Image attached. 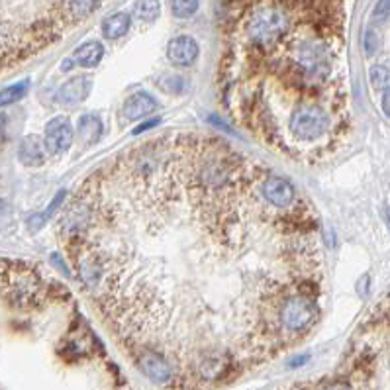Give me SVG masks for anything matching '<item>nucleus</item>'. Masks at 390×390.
<instances>
[{"label":"nucleus","instance_id":"obj_20","mask_svg":"<svg viewBox=\"0 0 390 390\" xmlns=\"http://www.w3.org/2000/svg\"><path fill=\"white\" fill-rule=\"evenodd\" d=\"M318 390H355L347 380H332V382H327L324 387H320Z\"/></svg>","mask_w":390,"mask_h":390},{"label":"nucleus","instance_id":"obj_21","mask_svg":"<svg viewBox=\"0 0 390 390\" xmlns=\"http://www.w3.org/2000/svg\"><path fill=\"white\" fill-rule=\"evenodd\" d=\"M380 108L384 112V116L390 120V85L382 90V98H380Z\"/></svg>","mask_w":390,"mask_h":390},{"label":"nucleus","instance_id":"obj_3","mask_svg":"<svg viewBox=\"0 0 390 390\" xmlns=\"http://www.w3.org/2000/svg\"><path fill=\"white\" fill-rule=\"evenodd\" d=\"M133 359H136L141 373L155 384L171 387L177 382V371L171 365V361L163 357L161 353L152 351V349H141L138 353H133Z\"/></svg>","mask_w":390,"mask_h":390},{"label":"nucleus","instance_id":"obj_14","mask_svg":"<svg viewBox=\"0 0 390 390\" xmlns=\"http://www.w3.org/2000/svg\"><path fill=\"white\" fill-rule=\"evenodd\" d=\"M100 0H67V12L73 20H85L98 8Z\"/></svg>","mask_w":390,"mask_h":390},{"label":"nucleus","instance_id":"obj_23","mask_svg":"<svg viewBox=\"0 0 390 390\" xmlns=\"http://www.w3.org/2000/svg\"><path fill=\"white\" fill-rule=\"evenodd\" d=\"M157 124H159L157 120H149V122H143V124H141V126H140V128H138V130H133V133H141V131L152 130L153 126H157Z\"/></svg>","mask_w":390,"mask_h":390},{"label":"nucleus","instance_id":"obj_5","mask_svg":"<svg viewBox=\"0 0 390 390\" xmlns=\"http://www.w3.org/2000/svg\"><path fill=\"white\" fill-rule=\"evenodd\" d=\"M4 284L8 289V298L16 304H26L35 298V291H38V282L32 271L28 269H10Z\"/></svg>","mask_w":390,"mask_h":390},{"label":"nucleus","instance_id":"obj_7","mask_svg":"<svg viewBox=\"0 0 390 390\" xmlns=\"http://www.w3.org/2000/svg\"><path fill=\"white\" fill-rule=\"evenodd\" d=\"M92 90V79L88 75H79L69 79L65 85H61V88L57 90L55 100L61 106H75L79 102H83L85 98L90 95Z\"/></svg>","mask_w":390,"mask_h":390},{"label":"nucleus","instance_id":"obj_1","mask_svg":"<svg viewBox=\"0 0 390 390\" xmlns=\"http://www.w3.org/2000/svg\"><path fill=\"white\" fill-rule=\"evenodd\" d=\"M271 173L226 140L165 133L88 179L59 222L79 279L120 339L171 361L177 380L218 382L291 346L281 312L322 294L318 218L277 208Z\"/></svg>","mask_w":390,"mask_h":390},{"label":"nucleus","instance_id":"obj_9","mask_svg":"<svg viewBox=\"0 0 390 390\" xmlns=\"http://www.w3.org/2000/svg\"><path fill=\"white\" fill-rule=\"evenodd\" d=\"M18 159L26 167H40L44 165L47 159V149H45V143L42 138L38 136H28L20 141V147H18Z\"/></svg>","mask_w":390,"mask_h":390},{"label":"nucleus","instance_id":"obj_11","mask_svg":"<svg viewBox=\"0 0 390 390\" xmlns=\"http://www.w3.org/2000/svg\"><path fill=\"white\" fill-rule=\"evenodd\" d=\"M130 26V14H126V12H116V14L108 16V18H104L100 28H102V33H104L106 40H120V38H124V35L128 33Z\"/></svg>","mask_w":390,"mask_h":390},{"label":"nucleus","instance_id":"obj_12","mask_svg":"<svg viewBox=\"0 0 390 390\" xmlns=\"http://www.w3.org/2000/svg\"><path fill=\"white\" fill-rule=\"evenodd\" d=\"M102 133V124L95 114H85L79 120V138L85 143H95Z\"/></svg>","mask_w":390,"mask_h":390},{"label":"nucleus","instance_id":"obj_26","mask_svg":"<svg viewBox=\"0 0 390 390\" xmlns=\"http://www.w3.org/2000/svg\"><path fill=\"white\" fill-rule=\"evenodd\" d=\"M0 212H2V202H0Z\"/></svg>","mask_w":390,"mask_h":390},{"label":"nucleus","instance_id":"obj_18","mask_svg":"<svg viewBox=\"0 0 390 390\" xmlns=\"http://www.w3.org/2000/svg\"><path fill=\"white\" fill-rule=\"evenodd\" d=\"M368 76H371V85L375 88H384L389 87V81H390V71L387 65H373L371 67V71H368Z\"/></svg>","mask_w":390,"mask_h":390},{"label":"nucleus","instance_id":"obj_6","mask_svg":"<svg viewBox=\"0 0 390 390\" xmlns=\"http://www.w3.org/2000/svg\"><path fill=\"white\" fill-rule=\"evenodd\" d=\"M200 47L190 35H177L167 45V57L174 67H190L198 59Z\"/></svg>","mask_w":390,"mask_h":390},{"label":"nucleus","instance_id":"obj_10","mask_svg":"<svg viewBox=\"0 0 390 390\" xmlns=\"http://www.w3.org/2000/svg\"><path fill=\"white\" fill-rule=\"evenodd\" d=\"M104 57V45L97 42V40H90V42H85L83 45H79L73 54V61L76 65L81 67H97Z\"/></svg>","mask_w":390,"mask_h":390},{"label":"nucleus","instance_id":"obj_13","mask_svg":"<svg viewBox=\"0 0 390 390\" xmlns=\"http://www.w3.org/2000/svg\"><path fill=\"white\" fill-rule=\"evenodd\" d=\"M133 14L140 22H153L161 14L159 0H138L133 6Z\"/></svg>","mask_w":390,"mask_h":390},{"label":"nucleus","instance_id":"obj_24","mask_svg":"<svg viewBox=\"0 0 390 390\" xmlns=\"http://www.w3.org/2000/svg\"><path fill=\"white\" fill-rule=\"evenodd\" d=\"M4 122H6V118L0 114V138H2V131H4Z\"/></svg>","mask_w":390,"mask_h":390},{"label":"nucleus","instance_id":"obj_4","mask_svg":"<svg viewBox=\"0 0 390 390\" xmlns=\"http://www.w3.org/2000/svg\"><path fill=\"white\" fill-rule=\"evenodd\" d=\"M75 140V131L71 122L63 116H57V118L49 120L47 126H45L44 133V143L47 155H63L69 152V147L73 145Z\"/></svg>","mask_w":390,"mask_h":390},{"label":"nucleus","instance_id":"obj_17","mask_svg":"<svg viewBox=\"0 0 390 390\" xmlns=\"http://www.w3.org/2000/svg\"><path fill=\"white\" fill-rule=\"evenodd\" d=\"M186 87H188V83H186L184 76H179V75L163 76L161 88L165 90V92H169V95H183L184 90H186Z\"/></svg>","mask_w":390,"mask_h":390},{"label":"nucleus","instance_id":"obj_19","mask_svg":"<svg viewBox=\"0 0 390 390\" xmlns=\"http://www.w3.org/2000/svg\"><path fill=\"white\" fill-rule=\"evenodd\" d=\"M387 18H390V0H379L375 10H373V20L384 22Z\"/></svg>","mask_w":390,"mask_h":390},{"label":"nucleus","instance_id":"obj_8","mask_svg":"<svg viewBox=\"0 0 390 390\" xmlns=\"http://www.w3.org/2000/svg\"><path fill=\"white\" fill-rule=\"evenodd\" d=\"M157 110H159L157 98L152 97V95L145 92V90L133 92V95H130V97L126 98V102H124V116L128 120H131V122L149 118L153 112H157Z\"/></svg>","mask_w":390,"mask_h":390},{"label":"nucleus","instance_id":"obj_15","mask_svg":"<svg viewBox=\"0 0 390 390\" xmlns=\"http://www.w3.org/2000/svg\"><path fill=\"white\" fill-rule=\"evenodd\" d=\"M28 88H30V81H20V83H16V85H12V87L4 88V90L0 92V108L18 102L20 98L26 97Z\"/></svg>","mask_w":390,"mask_h":390},{"label":"nucleus","instance_id":"obj_25","mask_svg":"<svg viewBox=\"0 0 390 390\" xmlns=\"http://www.w3.org/2000/svg\"><path fill=\"white\" fill-rule=\"evenodd\" d=\"M387 222H389V228H390V208L387 210Z\"/></svg>","mask_w":390,"mask_h":390},{"label":"nucleus","instance_id":"obj_22","mask_svg":"<svg viewBox=\"0 0 390 390\" xmlns=\"http://www.w3.org/2000/svg\"><path fill=\"white\" fill-rule=\"evenodd\" d=\"M365 49H367L368 55L377 49V40H375V33L373 32H367V35H365Z\"/></svg>","mask_w":390,"mask_h":390},{"label":"nucleus","instance_id":"obj_16","mask_svg":"<svg viewBox=\"0 0 390 390\" xmlns=\"http://www.w3.org/2000/svg\"><path fill=\"white\" fill-rule=\"evenodd\" d=\"M200 6V0H171V12L174 18H190L193 14H196Z\"/></svg>","mask_w":390,"mask_h":390},{"label":"nucleus","instance_id":"obj_2","mask_svg":"<svg viewBox=\"0 0 390 390\" xmlns=\"http://www.w3.org/2000/svg\"><path fill=\"white\" fill-rule=\"evenodd\" d=\"M291 14L281 6H261L245 22V35L255 49H273L291 32Z\"/></svg>","mask_w":390,"mask_h":390}]
</instances>
